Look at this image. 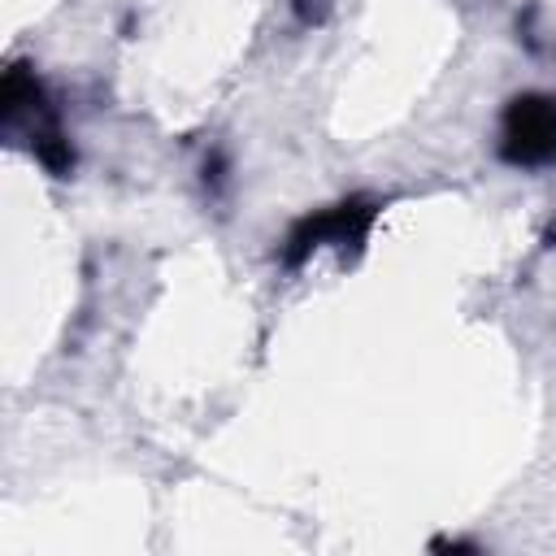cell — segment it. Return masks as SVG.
Segmentation results:
<instances>
[{"instance_id":"cell-1","label":"cell","mask_w":556,"mask_h":556,"mask_svg":"<svg viewBox=\"0 0 556 556\" xmlns=\"http://www.w3.org/2000/svg\"><path fill=\"white\" fill-rule=\"evenodd\" d=\"M500 152L513 165H547L556 161V100L552 96H517L504 109Z\"/></svg>"},{"instance_id":"cell-2","label":"cell","mask_w":556,"mask_h":556,"mask_svg":"<svg viewBox=\"0 0 556 556\" xmlns=\"http://www.w3.org/2000/svg\"><path fill=\"white\" fill-rule=\"evenodd\" d=\"M369 217L374 208L365 200H348V204H334L317 217H308L295 235H291V248H287V261H300L308 248L317 243H356L365 230H369Z\"/></svg>"}]
</instances>
